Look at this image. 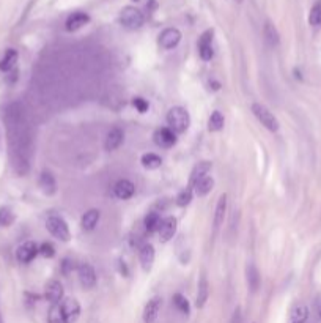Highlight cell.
Masks as SVG:
<instances>
[{
  "instance_id": "obj_1",
  "label": "cell",
  "mask_w": 321,
  "mask_h": 323,
  "mask_svg": "<svg viewBox=\"0 0 321 323\" xmlns=\"http://www.w3.org/2000/svg\"><path fill=\"white\" fill-rule=\"evenodd\" d=\"M167 125L175 134L176 133H184L190 125L189 112L184 107H180V106L172 107L167 114Z\"/></svg>"
},
{
  "instance_id": "obj_2",
  "label": "cell",
  "mask_w": 321,
  "mask_h": 323,
  "mask_svg": "<svg viewBox=\"0 0 321 323\" xmlns=\"http://www.w3.org/2000/svg\"><path fill=\"white\" fill-rule=\"evenodd\" d=\"M46 227H47V230H49L55 238H58L61 241H70V238H71L68 224H67V221L63 219L61 216L51 215L49 218L46 219Z\"/></svg>"
},
{
  "instance_id": "obj_3",
  "label": "cell",
  "mask_w": 321,
  "mask_h": 323,
  "mask_svg": "<svg viewBox=\"0 0 321 323\" xmlns=\"http://www.w3.org/2000/svg\"><path fill=\"white\" fill-rule=\"evenodd\" d=\"M143 21H145V18H143L142 11L137 10L136 7H124L120 11V22H121V25L126 27V28H130V30L140 28L143 25Z\"/></svg>"
},
{
  "instance_id": "obj_4",
  "label": "cell",
  "mask_w": 321,
  "mask_h": 323,
  "mask_svg": "<svg viewBox=\"0 0 321 323\" xmlns=\"http://www.w3.org/2000/svg\"><path fill=\"white\" fill-rule=\"evenodd\" d=\"M252 112H253V115L260 120V123H262L266 129H269V131L276 133L277 129H279V122H277V119L274 117V114H272V112H271L266 106H263V104H260V103H253V104H252Z\"/></svg>"
},
{
  "instance_id": "obj_5",
  "label": "cell",
  "mask_w": 321,
  "mask_h": 323,
  "mask_svg": "<svg viewBox=\"0 0 321 323\" xmlns=\"http://www.w3.org/2000/svg\"><path fill=\"white\" fill-rule=\"evenodd\" d=\"M67 323H76L80 315V304L76 298H65L60 304Z\"/></svg>"
},
{
  "instance_id": "obj_6",
  "label": "cell",
  "mask_w": 321,
  "mask_h": 323,
  "mask_svg": "<svg viewBox=\"0 0 321 323\" xmlns=\"http://www.w3.org/2000/svg\"><path fill=\"white\" fill-rule=\"evenodd\" d=\"M40 252V248L34 243V241H25L22 243L18 249H16V258L21 263H28L37 257V254Z\"/></svg>"
},
{
  "instance_id": "obj_7",
  "label": "cell",
  "mask_w": 321,
  "mask_h": 323,
  "mask_svg": "<svg viewBox=\"0 0 321 323\" xmlns=\"http://www.w3.org/2000/svg\"><path fill=\"white\" fill-rule=\"evenodd\" d=\"M180 41H181V32L173 27L166 28L163 34L159 35V44L163 46L164 49H173L175 46H178Z\"/></svg>"
},
{
  "instance_id": "obj_8",
  "label": "cell",
  "mask_w": 321,
  "mask_h": 323,
  "mask_svg": "<svg viewBox=\"0 0 321 323\" xmlns=\"http://www.w3.org/2000/svg\"><path fill=\"white\" fill-rule=\"evenodd\" d=\"M77 274L84 288H93L96 285V273L90 263H80L77 267Z\"/></svg>"
},
{
  "instance_id": "obj_9",
  "label": "cell",
  "mask_w": 321,
  "mask_h": 323,
  "mask_svg": "<svg viewBox=\"0 0 321 323\" xmlns=\"http://www.w3.org/2000/svg\"><path fill=\"white\" fill-rule=\"evenodd\" d=\"M153 137H154L156 145L160 149H170L176 143V134L170 128H159Z\"/></svg>"
},
{
  "instance_id": "obj_10",
  "label": "cell",
  "mask_w": 321,
  "mask_h": 323,
  "mask_svg": "<svg viewBox=\"0 0 321 323\" xmlns=\"http://www.w3.org/2000/svg\"><path fill=\"white\" fill-rule=\"evenodd\" d=\"M176 227H178V222H176V219L173 216H169L166 219H163V222H160V227H159V240L163 241V243H167V241H170L175 233H176Z\"/></svg>"
},
{
  "instance_id": "obj_11",
  "label": "cell",
  "mask_w": 321,
  "mask_h": 323,
  "mask_svg": "<svg viewBox=\"0 0 321 323\" xmlns=\"http://www.w3.org/2000/svg\"><path fill=\"white\" fill-rule=\"evenodd\" d=\"M44 297L47 301H51L52 304H58L63 300V285L57 279H51L46 284L44 288Z\"/></svg>"
},
{
  "instance_id": "obj_12",
  "label": "cell",
  "mask_w": 321,
  "mask_h": 323,
  "mask_svg": "<svg viewBox=\"0 0 321 323\" xmlns=\"http://www.w3.org/2000/svg\"><path fill=\"white\" fill-rule=\"evenodd\" d=\"M160 308H163V298L160 297L151 298L147 303L145 309H143V323H154V320L160 312Z\"/></svg>"
},
{
  "instance_id": "obj_13",
  "label": "cell",
  "mask_w": 321,
  "mask_h": 323,
  "mask_svg": "<svg viewBox=\"0 0 321 323\" xmlns=\"http://www.w3.org/2000/svg\"><path fill=\"white\" fill-rule=\"evenodd\" d=\"M213 30H208L205 32V34L200 37V41H199V52H200V57L202 60L208 62L213 58Z\"/></svg>"
},
{
  "instance_id": "obj_14",
  "label": "cell",
  "mask_w": 321,
  "mask_h": 323,
  "mask_svg": "<svg viewBox=\"0 0 321 323\" xmlns=\"http://www.w3.org/2000/svg\"><path fill=\"white\" fill-rule=\"evenodd\" d=\"M123 139H124V133H123V129L115 126V128H112L110 131L107 133V137H106V150L109 152H114L117 150L120 145L123 143Z\"/></svg>"
},
{
  "instance_id": "obj_15",
  "label": "cell",
  "mask_w": 321,
  "mask_h": 323,
  "mask_svg": "<svg viewBox=\"0 0 321 323\" xmlns=\"http://www.w3.org/2000/svg\"><path fill=\"white\" fill-rule=\"evenodd\" d=\"M140 263L143 271H150L154 263V248L150 243H143L140 248Z\"/></svg>"
},
{
  "instance_id": "obj_16",
  "label": "cell",
  "mask_w": 321,
  "mask_h": 323,
  "mask_svg": "<svg viewBox=\"0 0 321 323\" xmlns=\"http://www.w3.org/2000/svg\"><path fill=\"white\" fill-rule=\"evenodd\" d=\"M114 191H115V196H117L118 199L126 200V199H131V197L134 196L136 186H134V183L130 182V180H120V182H117Z\"/></svg>"
},
{
  "instance_id": "obj_17",
  "label": "cell",
  "mask_w": 321,
  "mask_h": 323,
  "mask_svg": "<svg viewBox=\"0 0 321 323\" xmlns=\"http://www.w3.org/2000/svg\"><path fill=\"white\" fill-rule=\"evenodd\" d=\"M88 22H90L88 14H85V13H74V14H71L70 18L67 19L65 27H67L68 32H76L79 28H82Z\"/></svg>"
},
{
  "instance_id": "obj_18",
  "label": "cell",
  "mask_w": 321,
  "mask_h": 323,
  "mask_svg": "<svg viewBox=\"0 0 321 323\" xmlns=\"http://www.w3.org/2000/svg\"><path fill=\"white\" fill-rule=\"evenodd\" d=\"M213 186H214V180L211 179L210 175L203 177V179L197 180L194 185H192L196 196H199V197H203V196H206V194H210L211 189H213Z\"/></svg>"
},
{
  "instance_id": "obj_19",
  "label": "cell",
  "mask_w": 321,
  "mask_h": 323,
  "mask_svg": "<svg viewBox=\"0 0 321 323\" xmlns=\"http://www.w3.org/2000/svg\"><path fill=\"white\" fill-rule=\"evenodd\" d=\"M100 218H101V213L100 210H88V212L82 216V221H80V225H82L84 230H93L96 225H98L100 222Z\"/></svg>"
},
{
  "instance_id": "obj_20",
  "label": "cell",
  "mask_w": 321,
  "mask_h": 323,
  "mask_svg": "<svg viewBox=\"0 0 321 323\" xmlns=\"http://www.w3.org/2000/svg\"><path fill=\"white\" fill-rule=\"evenodd\" d=\"M40 188L44 194H47V196H52V194L55 192L57 189V185H55V179L54 175L51 172H43L41 177H40Z\"/></svg>"
},
{
  "instance_id": "obj_21",
  "label": "cell",
  "mask_w": 321,
  "mask_h": 323,
  "mask_svg": "<svg viewBox=\"0 0 321 323\" xmlns=\"http://www.w3.org/2000/svg\"><path fill=\"white\" fill-rule=\"evenodd\" d=\"M246 274H247V284H249V288L252 290V292H256L262 284V276L259 270H256V267L253 263H249L247 268H246Z\"/></svg>"
},
{
  "instance_id": "obj_22",
  "label": "cell",
  "mask_w": 321,
  "mask_h": 323,
  "mask_svg": "<svg viewBox=\"0 0 321 323\" xmlns=\"http://www.w3.org/2000/svg\"><path fill=\"white\" fill-rule=\"evenodd\" d=\"M226 212H227V196L226 194H222L217 200L216 205V213H214V227H220L223 224V219H226Z\"/></svg>"
},
{
  "instance_id": "obj_23",
  "label": "cell",
  "mask_w": 321,
  "mask_h": 323,
  "mask_svg": "<svg viewBox=\"0 0 321 323\" xmlns=\"http://www.w3.org/2000/svg\"><path fill=\"white\" fill-rule=\"evenodd\" d=\"M16 62H18V52L14 49H8L5 52V55L2 57V60H0V71H4V73L13 71Z\"/></svg>"
},
{
  "instance_id": "obj_24",
  "label": "cell",
  "mask_w": 321,
  "mask_h": 323,
  "mask_svg": "<svg viewBox=\"0 0 321 323\" xmlns=\"http://www.w3.org/2000/svg\"><path fill=\"white\" fill-rule=\"evenodd\" d=\"M208 297H210V284H208L206 278L203 276L200 279V282H199V290H197V301H196V304H197L199 309L203 308V306L206 304Z\"/></svg>"
},
{
  "instance_id": "obj_25",
  "label": "cell",
  "mask_w": 321,
  "mask_h": 323,
  "mask_svg": "<svg viewBox=\"0 0 321 323\" xmlns=\"http://www.w3.org/2000/svg\"><path fill=\"white\" fill-rule=\"evenodd\" d=\"M211 163L210 161H202V163H199L196 167H194V170H192V175H190V186L194 185L197 180H200V179H203V177H206L208 175V172L211 170Z\"/></svg>"
},
{
  "instance_id": "obj_26",
  "label": "cell",
  "mask_w": 321,
  "mask_h": 323,
  "mask_svg": "<svg viewBox=\"0 0 321 323\" xmlns=\"http://www.w3.org/2000/svg\"><path fill=\"white\" fill-rule=\"evenodd\" d=\"M160 164H163V159H160L159 155L156 153H145L142 156V166L145 169H157L160 167Z\"/></svg>"
},
{
  "instance_id": "obj_27",
  "label": "cell",
  "mask_w": 321,
  "mask_h": 323,
  "mask_svg": "<svg viewBox=\"0 0 321 323\" xmlns=\"http://www.w3.org/2000/svg\"><path fill=\"white\" fill-rule=\"evenodd\" d=\"M143 222H145V229H147V232H156V230H159L163 219H160L159 213L150 212V213L145 216V221H143Z\"/></svg>"
},
{
  "instance_id": "obj_28",
  "label": "cell",
  "mask_w": 321,
  "mask_h": 323,
  "mask_svg": "<svg viewBox=\"0 0 321 323\" xmlns=\"http://www.w3.org/2000/svg\"><path fill=\"white\" fill-rule=\"evenodd\" d=\"M223 123H226V120H223V115L220 114L219 110H214L213 114L210 115V119H208V129L210 131H220V129L223 128Z\"/></svg>"
},
{
  "instance_id": "obj_29",
  "label": "cell",
  "mask_w": 321,
  "mask_h": 323,
  "mask_svg": "<svg viewBox=\"0 0 321 323\" xmlns=\"http://www.w3.org/2000/svg\"><path fill=\"white\" fill-rule=\"evenodd\" d=\"M309 317V309L304 304H296L292 309V323H304Z\"/></svg>"
},
{
  "instance_id": "obj_30",
  "label": "cell",
  "mask_w": 321,
  "mask_h": 323,
  "mask_svg": "<svg viewBox=\"0 0 321 323\" xmlns=\"http://www.w3.org/2000/svg\"><path fill=\"white\" fill-rule=\"evenodd\" d=\"M265 37H266V41H268L271 46H277L279 41H280L277 28L274 27V24H271L269 21L265 24Z\"/></svg>"
},
{
  "instance_id": "obj_31",
  "label": "cell",
  "mask_w": 321,
  "mask_h": 323,
  "mask_svg": "<svg viewBox=\"0 0 321 323\" xmlns=\"http://www.w3.org/2000/svg\"><path fill=\"white\" fill-rule=\"evenodd\" d=\"M14 221V213L11 212L10 207H0V225L2 227H8Z\"/></svg>"
},
{
  "instance_id": "obj_32",
  "label": "cell",
  "mask_w": 321,
  "mask_h": 323,
  "mask_svg": "<svg viewBox=\"0 0 321 323\" xmlns=\"http://www.w3.org/2000/svg\"><path fill=\"white\" fill-rule=\"evenodd\" d=\"M49 323H67L65 317H63L60 304H52V308L49 311V318H47Z\"/></svg>"
},
{
  "instance_id": "obj_33",
  "label": "cell",
  "mask_w": 321,
  "mask_h": 323,
  "mask_svg": "<svg viewBox=\"0 0 321 323\" xmlns=\"http://www.w3.org/2000/svg\"><path fill=\"white\" fill-rule=\"evenodd\" d=\"M173 304H175V308L178 309L180 312H183V314H189V311H190L189 301L181 293H175L173 295Z\"/></svg>"
},
{
  "instance_id": "obj_34",
  "label": "cell",
  "mask_w": 321,
  "mask_h": 323,
  "mask_svg": "<svg viewBox=\"0 0 321 323\" xmlns=\"http://www.w3.org/2000/svg\"><path fill=\"white\" fill-rule=\"evenodd\" d=\"M309 22H310V25H313V27L321 25V0H319V2H316V4L312 7L310 14H309Z\"/></svg>"
},
{
  "instance_id": "obj_35",
  "label": "cell",
  "mask_w": 321,
  "mask_h": 323,
  "mask_svg": "<svg viewBox=\"0 0 321 323\" xmlns=\"http://www.w3.org/2000/svg\"><path fill=\"white\" fill-rule=\"evenodd\" d=\"M190 200H192V188H190V186L186 188V189H183V191L178 194V197H176V203H178L180 207L189 205Z\"/></svg>"
},
{
  "instance_id": "obj_36",
  "label": "cell",
  "mask_w": 321,
  "mask_h": 323,
  "mask_svg": "<svg viewBox=\"0 0 321 323\" xmlns=\"http://www.w3.org/2000/svg\"><path fill=\"white\" fill-rule=\"evenodd\" d=\"M133 104H134V107L140 112V114H145V112L148 110V107H150L148 101L143 100V98H140V96H136V98L133 100Z\"/></svg>"
},
{
  "instance_id": "obj_37",
  "label": "cell",
  "mask_w": 321,
  "mask_h": 323,
  "mask_svg": "<svg viewBox=\"0 0 321 323\" xmlns=\"http://www.w3.org/2000/svg\"><path fill=\"white\" fill-rule=\"evenodd\" d=\"M40 254L43 257H47V258H51L55 255V248L52 246V243H43L40 246Z\"/></svg>"
},
{
  "instance_id": "obj_38",
  "label": "cell",
  "mask_w": 321,
  "mask_h": 323,
  "mask_svg": "<svg viewBox=\"0 0 321 323\" xmlns=\"http://www.w3.org/2000/svg\"><path fill=\"white\" fill-rule=\"evenodd\" d=\"M61 268H63V274H68L74 268V265H73V262L70 260V258H65L63 263H61Z\"/></svg>"
},
{
  "instance_id": "obj_39",
  "label": "cell",
  "mask_w": 321,
  "mask_h": 323,
  "mask_svg": "<svg viewBox=\"0 0 321 323\" xmlns=\"http://www.w3.org/2000/svg\"><path fill=\"white\" fill-rule=\"evenodd\" d=\"M0 323H4V321H2V317H0Z\"/></svg>"
},
{
  "instance_id": "obj_40",
  "label": "cell",
  "mask_w": 321,
  "mask_h": 323,
  "mask_svg": "<svg viewBox=\"0 0 321 323\" xmlns=\"http://www.w3.org/2000/svg\"><path fill=\"white\" fill-rule=\"evenodd\" d=\"M236 2H243V0H236Z\"/></svg>"
},
{
  "instance_id": "obj_41",
  "label": "cell",
  "mask_w": 321,
  "mask_h": 323,
  "mask_svg": "<svg viewBox=\"0 0 321 323\" xmlns=\"http://www.w3.org/2000/svg\"><path fill=\"white\" fill-rule=\"evenodd\" d=\"M134 2H139V0H134Z\"/></svg>"
}]
</instances>
